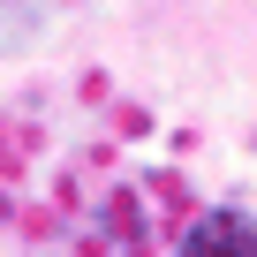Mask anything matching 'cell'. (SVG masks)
<instances>
[{
  "label": "cell",
  "mask_w": 257,
  "mask_h": 257,
  "mask_svg": "<svg viewBox=\"0 0 257 257\" xmlns=\"http://www.w3.org/2000/svg\"><path fill=\"white\" fill-rule=\"evenodd\" d=\"M174 257H257V219L234 212V204H212V212H197L182 227Z\"/></svg>",
  "instance_id": "cell-1"
}]
</instances>
